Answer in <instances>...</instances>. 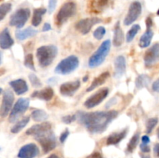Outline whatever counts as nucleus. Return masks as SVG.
Wrapping results in <instances>:
<instances>
[{
    "label": "nucleus",
    "instance_id": "obj_1",
    "mask_svg": "<svg viewBox=\"0 0 159 158\" xmlns=\"http://www.w3.org/2000/svg\"><path fill=\"white\" fill-rule=\"evenodd\" d=\"M76 116L79 123L82 124L88 131L98 134L107 129L109 124L117 117L118 112L115 110L93 112H78Z\"/></svg>",
    "mask_w": 159,
    "mask_h": 158
},
{
    "label": "nucleus",
    "instance_id": "obj_2",
    "mask_svg": "<svg viewBox=\"0 0 159 158\" xmlns=\"http://www.w3.org/2000/svg\"><path fill=\"white\" fill-rule=\"evenodd\" d=\"M57 54V46L54 45L42 46L37 50V58L42 68H45L53 63Z\"/></svg>",
    "mask_w": 159,
    "mask_h": 158
},
{
    "label": "nucleus",
    "instance_id": "obj_3",
    "mask_svg": "<svg viewBox=\"0 0 159 158\" xmlns=\"http://www.w3.org/2000/svg\"><path fill=\"white\" fill-rule=\"evenodd\" d=\"M110 47H111V41L110 40L102 42L97 50L90 57L89 60V68H94L102 64L110 53Z\"/></svg>",
    "mask_w": 159,
    "mask_h": 158
},
{
    "label": "nucleus",
    "instance_id": "obj_4",
    "mask_svg": "<svg viewBox=\"0 0 159 158\" xmlns=\"http://www.w3.org/2000/svg\"><path fill=\"white\" fill-rule=\"evenodd\" d=\"M34 138L40 144L44 153L51 152L57 146L56 136L54 133H53L52 129L42 132L40 134L34 136Z\"/></svg>",
    "mask_w": 159,
    "mask_h": 158
},
{
    "label": "nucleus",
    "instance_id": "obj_5",
    "mask_svg": "<svg viewBox=\"0 0 159 158\" xmlns=\"http://www.w3.org/2000/svg\"><path fill=\"white\" fill-rule=\"evenodd\" d=\"M79 65V60L76 56L71 55L63 59L54 69L55 73L62 75H66L73 72L78 68Z\"/></svg>",
    "mask_w": 159,
    "mask_h": 158
},
{
    "label": "nucleus",
    "instance_id": "obj_6",
    "mask_svg": "<svg viewBox=\"0 0 159 158\" xmlns=\"http://www.w3.org/2000/svg\"><path fill=\"white\" fill-rule=\"evenodd\" d=\"M76 12V4L74 2H67L61 7L56 15L55 22L57 25L61 26L66 23L68 19L75 14Z\"/></svg>",
    "mask_w": 159,
    "mask_h": 158
},
{
    "label": "nucleus",
    "instance_id": "obj_7",
    "mask_svg": "<svg viewBox=\"0 0 159 158\" xmlns=\"http://www.w3.org/2000/svg\"><path fill=\"white\" fill-rule=\"evenodd\" d=\"M30 15V11L27 8L18 9L11 15L10 20H9V25L20 29L29 20Z\"/></svg>",
    "mask_w": 159,
    "mask_h": 158
},
{
    "label": "nucleus",
    "instance_id": "obj_8",
    "mask_svg": "<svg viewBox=\"0 0 159 158\" xmlns=\"http://www.w3.org/2000/svg\"><path fill=\"white\" fill-rule=\"evenodd\" d=\"M30 100L25 98L19 99L14 105L9 117V122H14L22 114L25 112L29 108Z\"/></svg>",
    "mask_w": 159,
    "mask_h": 158
},
{
    "label": "nucleus",
    "instance_id": "obj_9",
    "mask_svg": "<svg viewBox=\"0 0 159 158\" xmlns=\"http://www.w3.org/2000/svg\"><path fill=\"white\" fill-rule=\"evenodd\" d=\"M109 94L108 88H102L96 91L95 94L90 96L88 99L85 102L84 105L87 108H92L97 106L98 105L101 103L107 97Z\"/></svg>",
    "mask_w": 159,
    "mask_h": 158
},
{
    "label": "nucleus",
    "instance_id": "obj_10",
    "mask_svg": "<svg viewBox=\"0 0 159 158\" xmlns=\"http://www.w3.org/2000/svg\"><path fill=\"white\" fill-rule=\"evenodd\" d=\"M144 64L147 68H152L159 62V43H155L147 50L144 57Z\"/></svg>",
    "mask_w": 159,
    "mask_h": 158
},
{
    "label": "nucleus",
    "instance_id": "obj_11",
    "mask_svg": "<svg viewBox=\"0 0 159 158\" xmlns=\"http://www.w3.org/2000/svg\"><path fill=\"white\" fill-rule=\"evenodd\" d=\"M102 20L97 17H91L81 20L75 24V29L83 35L89 33L92 27L98 23H101Z\"/></svg>",
    "mask_w": 159,
    "mask_h": 158
},
{
    "label": "nucleus",
    "instance_id": "obj_12",
    "mask_svg": "<svg viewBox=\"0 0 159 158\" xmlns=\"http://www.w3.org/2000/svg\"><path fill=\"white\" fill-rule=\"evenodd\" d=\"M14 95L10 90H6L2 95L1 108H0V116L2 118L7 116L9 112L12 111V106L13 104Z\"/></svg>",
    "mask_w": 159,
    "mask_h": 158
},
{
    "label": "nucleus",
    "instance_id": "obj_13",
    "mask_svg": "<svg viewBox=\"0 0 159 158\" xmlns=\"http://www.w3.org/2000/svg\"><path fill=\"white\" fill-rule=\"evenodd\" d=\"M141 10H142V7H141V4L139 2L136 1L132 2L129 7L127 16L124 19V24L126 26H129L134 21H136L141 15Z\"/></svg>",
    "mask_w": 159,
    "mask_h": 158
},
{
    "label": "nucleus",
    "instance_id": "obj_14",
    "mask_svg": "<svg viewBox=\"0 0 159 158\" xmlns=\"http://www.w3.org/2000/svg\"><path fill=\"white\" fill-rule=\"evenodd\" d=\"M39 154V149L34 143H28L20 148L17 156L19 158H35Z\"/></svg>",
    "mask_w": 159,
    "mask_h": 158
},
{
    "label": "nucleus",
    "instance_id": "obj_15",
    "mask_svg": "<svg viewBox=\"0 0 159 158\" xmlns=\"http://www.w3.org/2000/svg\"><path fill=\"white\" fill-rule=\"evenodd\" d=\"M80 81L79 80L65 82L61 85L60 93L63 96H66V97L72 96L80 88Z\"/></svg>",
    "mask_w": 159,
    "mask_h": 158
},
{
    "label": "nucleus",
    "instance_id": "obj_16",
    "mask_svg": "<svg viewBox=\"0 0 159 158\" xmlns=\"http://www.w3.org/2000/svg\"><path fill=\"white\" fill-rule=\"evenodd\" d=\"M113 0H91L89 9L91 12L100 13L108 9L113 3Z\"/></svg>",
    "mask_w": 159,
    "mask_h": 158
},
{
    "label": "nucleus",
    "instance_id": "obj_17",
    "mask_svg": "<svg viewBox=\"0 0 159 158\" xmlns=\"http://www.w3.org/2000/svg\"><path fill=\"white\" fill-rule=\"evenodd\" d=\"M114 77L116 78L122 77L126 71V60L125 57L120 55L116 57L114 61Z\"/></svg>",
    "mask_w": 159,
    "mask_h": 158
},
{
    "label": "nucleus",
    "instance_id": "obj_18",
    "mask_svg": "<svg viewBox=\"0 0 159 158\" xmlns=\"http://www.w3.org/2000/svg\"><path fill=\"white\" fill-rule=\"evenodd\" d=\"M51 129H52V125L50 122H41L40 124H36V125H33L32 127L28 129L26 132V134L28 136H35L42 132L50 130Z\"/></svg>",
    "mask_w": 159,
    "mask_h": 158
},
{
    "label": "nucleus",
    "instance_id": "obj_19",
    "mask_svg": "<svg viewBox=\"0 0 159 158\" xmlns=\"http://www.w3.org/2000/svg\"><path fill=\"white\" fill-rule=\"evenodd\" d=\"M9 85L12 87L15 93L18 95L24 94L28 91V85L26 81L23 79H16L9 82Z\"/></svg>",
    "mask_w": 159,
    "mask_h": 158
},
{
    "label": "nucleus",
    "instance_id": "obj_20",
    "mask_svg": "<svg viewBox=\"0 0 159 158\" xmlns=\"http://www.w3.org/2000/svg\"><path fill=\"white\" fill-rule=\"evenodd\" d=\"M13 44L14 40L11 37L9 29L7 28L4 29L0 34V46L2 49L6 50L10 48Z\"/></svg>",
    "mask_w": 159,
    "mask_h": 158
},
{
    "label": "nucleus",
    "instance_id": "obj_21",
    "mask_svg": "<svg viewBox=\"0 0 159 158\" xmlns=\"http://www.w3.org/2000/svg\"><path fill=\"white\" fill-rule=\"evenodd\" d=\"M53 96H54V90L51 87H48L40 91H35L31 94L32 98H36L43 101H50Z\"/></svg>",
    "mask_w": 159,
    "mask_h": 158
},
{
    "label": "nucleus",
    "instance_id": "obj_22",
    "mask_svg": "<svg viewBox=\"0 0 159 158\" xmlns=\"http://www.w3.org/2000/svg\"><path fill=\"white\" fill-rule=\"evenodd\" d=\"M127 132H128V129H125L121 130L120 132L112 133L107 138V145H117L122 139H124L126 137Z\"/></svg>",
    "mask_w": 159,
    "mask_h": 158
},
{
    "label": "nucleus",
    "instance_id": "obj_23",
    "mask_svg": "<svg viewBox=\"0 0 159 158\" xmlns=\"http://www.w3.org/2000/svg\"><path fill=\"white\" fill-rule=\"evenodd\" d=\"M110 74L108 71H106V72L102 73L100 75H99L98 77H96L94 80L93 81L91 85H89L88 88H87V91H92L94 89H96V88H98L99 86L102 85V84H104L106 82V81L110 77Z\"/></svg>",
    "mask_w": 159,
    "mask_h": 158
},
{
    "label": "nucleus",
    "instance_id": "obj_24",
    "mask_svg": "<svg viewBox=\"0 0 159 158\" xmlns=\"http://www.w3.org/2000/svg\"><path fill=\"white\" fill-rule=\"evenodd\" d=\"M37 33V31L36 30V29H33V28L31 27H28L26 28V29H23V30L18 29L17 30H16L15 35L17 40H24L30 38V37H34Z\"/></svg>",
    "mask_w": 159,
    "mask_h": 158
},
{
    "label": "nucleus",
    "instance_id": "obj_25",
    "mask_svg": "<svg viewBox=\"0 0 159 158\" xmlns=\"http://www.w3.org/2000/svg\"><path fill=\"white\" fill-rule=\"evenodd\" d=\"M124 42V34L120 27V22H117L114 28V36H113V43L115 46H120Z\"/></svg>",
    "mask_w": 159,
    "mask_h": 158
},
{
    "label": "nucleus",
    "instance_id": "obj_26",
    "mask_svg": "<svg viewBox=\"0 0 159 158\" xmlns=\"http://www.w3.org/2000/svg\"><path fill=\"white\" fill-rule=\"evenodd\" d=\"M154 33L151 29H147L144 34L141 37L139 41V46L141 48H145L150 45L151 41H152V38H153Z\"/></svg>",
    "mask_w": 159,
    "mask_h": 158
},
{
    "label": "nucleus",
    "instance_id": "obj_27",
    "mask_svg": "<svg viewBox=\"0 0 159 158\" xmlns=\"http://www.w3.org/2000/svg\"><path fill=\"white\" fill-rule=\"evenodd\" d=\"M47 12L45 8H38L34 10V15L32 19V25L34 26H37L40 24L42 21V16L44 15Z\"/></svg>",
    "mask_w": 159,
    "mask_h": 158
},
{
    "label": "nucleus",
    "instance_id": "obj_28",
    "mask_svg": "<svg viewBox=\"0 0 159 158\" xmlns=\"http://www.w3.org/2000/svg\"><path fill=\"white\" fill-rule=\"evenodd\" d=\"M31 117L35 122H43L48 119V114L41 109H36L33 111Z\"/></svg>",
    "mask_w": 159,
    "mask_h": 158
},
{
    "label": "nucleus",
    "instance_id": "obj_29",
    "mask_svg": "<svg viewBox=\"0 0 159 158\" xmlns=\"http://www.w3.org/2000/svg\"><path fill=\"white\" fill-rule=\"evenodd\" d=\"M151 81V78L147 74H141L136 79V87L138 89H141L148 86Z\"/></svg>",
    "mask_w": 159,
    "mask_h": 158
},
{
    "label": "nucleus",
    "instance_id": "obj_30",
    "mask_svg": "<svg viewBox=\"0 0 159 158\" xmlns=\"http://www.w3.org/2000/svg\"><path fill=\"white\" fill-rule=\"evenodd\" d=\"M30 122V117L29 116H26L23 119H22L21 120L17 122L13 126L11 129V132L12 133H18L26 126L28 124V122Z\"/></svg>",
    "mask_w": 159,
    "mask_h": 158
},
{
    "label": "nucleus",
    "instance_id": "obj_31",
    "mask_svg": "<svg viewBox=\"0 0 159 158\" xmlns=\"http://www.w3.org/2000/svg\"><path fill=\"white\" fill-rule=\"evenodd\" d=\"M139 139L140 132H138V133H136L133 136H132L130 142L128 143V145H127V151L128 152V153H132V152H134V150L136 149L137 146H138V143H139Z\"/></svg>",
    "mask_w": 159,
    "mask_h": 158
},
{
    "label": "nucleus",
    "instance_id": "obj_32",
    "mask_svg": "<svg viewBox=\"0 0 159 158\" xmlns=\"http://www.w3.org/2000/svg\"><path fill=\"white\" fill-rule=\"evenodd\" d=\"M140 29H141V26L138 24H135L130 28V30L127 32V43H130L132 40L134 39L135 36L138 34V33L139 32Z\"/></svg>",
    "mask_w": 159,
    "mask_h": 158
},
{
    "label": "nucleus",
    "instance_id": "obj_33",
    "mask_svg": "<svg viewBox=\"0 0 159 158\" xmlns=\"http://www.w3.org/2000/svg\"><path fill=\"white\" fill-rule=\"evenodd\" d=\"M24 65L27 68L30 69L31 71H36L35 66H34V57H33L32 54H26L24 59Z\"/></svg>",
    "mask_w": 159,
    "mask_h": 158
},
{
    "label": "nucleus",
    "instance_id": "obj_34",
    "mask_svg": "<svg viewBox=\"0 0 159 158\" xmlns=\"http://www.w3.org/2000/svg\"><path fill=\"white\" fill-rule=\"evenodd\" d=\"M12 9V5L9 2L3 3L0 6V20H2L6 14Z\"/></svg>",
    "mask_w": 159,
    "mask_h": 158
},
{
    "label": "nucleus",
    "instance_id": "obj_35",
    "mask_svg": "<svg viewBox=\"0 0 159 158\" xmlns=\"http://www.w3.org/2000/svg\"><path fill=\"white\" fill-rule=\"evenodd\" d=\"M158 118H151V119H149L147 121V123H146V133H152V130H153L154 128L155 127V125L158 124Z\"/></svg>",
    "mask_w": 159,
    "mask_h": 158
},
{
    "label": "nucleus",
    "instance_id": "obj_36",
    "mask_svg": "<svg viewBox=\"0 0 159 158\" xmlns=\"http://www.w3.org/2000/svg\"><path fill=\"white\" fill-rule=\"evenodd\" d=\"M29 79L30 81V83L34 88H40L42 86V83L40 81V79L37 77V76H36V74H30L29 75Z\"/></svg>",
    "mask_w": 159,
    "mask_h": 158
},
{
    "label": "nucleus",
    "instance_id": "obj_37",
    "mask_svg": "<svg viewBox=\"0 0 159 158\" xmlns=\"http://www.w3.org/2000/svg\"><path fill=\"white\" fill-rule=\"evenodd\" d=\"M106 34V29L103 26H99L93 33V36L97 40H102L103 38L104 35Z\"/></svg>",
    "mask_w": 159,
    "mask_h": 158
},
{
    "label": "nucleus",
    "instance_id": "obj_38",
    "mask_svg": "<svg viewBox=\"0 0 159 158\" xmlns=\"http://www.w3.org/2000/svg\"><path fill=\"white\" fill-rule=\"evenodd\" d=\"M76 118H77V116H76V115H69V116H63V117L61 118V120L64 123L70 124L71 123V122H74L76 119Z\"/></svg>",
    "mask_w": 159,
    "mask_h": 158
},
{
    "label": "nucleus",
    "instance_id": "obj_39",
    "mask_svg": "<svg viewBox=\"0 0 159 158\" xmlns=\"http://www.w3.org/2000/svg\"><path fill=\"white\" fill-rule=\"evenodd\" d=\"M57 0H49V3H48V12L50 14L52 13L54 10L55 9L56 5H57Z\"/></svg>",
    "mask_w": 159,
    "mask_h": 158
},
{
    "label": "nucleus",
    "instance_id": "obj_40",
    "mask_svg": "<svg viewBox=\"0 0 159 158\" xmlns=\"http://www.w3.org/2000/svg\"><path fill=\"white\" fill-rule=\"evenodd\" d=\"M68 136H69V131H68V129H65V131L63 132V133L61 134L60 142L61 143H64L65 142V140L67 139V138L68 137Z\"/></svg>",
    "mask_w": 159,
    "mask_h": 158
},
{
    "label": "nucleus",
    "instance_id": "obj_41",
    "mask_svg": "<svg viewBox=\"0 0 159 158\" xmlns=\"http://www.w3.org/2000/svg\"><path fill=\"white\" fill-rule=\"evenodd\" d=\"M140 149L143 153H149L150 152V147L148 144L141 143L140 145Z\"/></svg>",
    "mask_w": 159,
    "mask_h": 158
},
{
    "label": "nucleus",
    "instance_id": "obj_42",
    "mask_svg": "<svg viewBox=\"0 0 159 158\" xmlns=\"http://www.w3.org/2000/svg\"><path fill=\"white\" fill-rule=\"evenodd\" d=\"M152 89L155 92L159 93V78L153 83V85H152Z\"/></svg>",
    "mask_w": 159,
    "mask_h": 158
},
{
    "label": "nucleus",
    "instance_id": "obj_43",
    "mask_svg": "<svg viewBox=\"0 0 159 158\" xmlns=\"http://www.w3.org/2000/svg\"><path fill=\"white\" fill-rule=\"evenodd\" d=\"M141 141H142V143L148 144L149 143H150V138H149V136H147V135H144V136H143L142 138H141Z\"/></svg>",
    "mask_w": 159,
    "mask_h": 158
},
{
    "label": "nucleus",
    "instance_id": "obj_44",
    "mask_svg": "<svg viewBox=\"0 0 159 158\" xmlns=\"http://www.w3.org/2000/svg\"><path fill=\"white\" fill-rule=\"evenodd\" d=\"M152 24H153V22L151 17H148L147 20H146V25H147V29H151Z\"/></svg>",
    "mask_w": 159,
    "mask_h": 158
},
{
    "label": "nucleus",
    "instance_id": "obj_45",
    "mask_svg": "<svg viewBox=\"0 0 159 158\" xmlns=\"http://www.w3.org/2000/svg\"><path fill=\"white\" fill-rule=\"evenodd\" d=\"M51 25H50L48 23H44V25H43L42 31H43V32H47V31H49V30H51Z\"/></svg>",
    "mask_w": 159,
    "mask_h": 158
},
{
    "label": "nucleus",
    "instance_id": "obj_46",
    "mask_svg": "<svg viewBox=\"0 0 159 158\" xmlns=\"http://www.w3.org/2000/svg\"><path fill=\"white\" fill-rule=\"evenodd\" d=\"M154 153L155 156L159 157V143H156L154 147Z\"/></svg>",
    "mask_w": 159,
    "mask_h": 158
},
{
    "label": "nucleus",
    "instance_id": "obj_47",
    "mask_svg": "<svg viewBox=\"0 0 159 158\" xmlns=\"http://www.w3.org/2000/svg\"><path fill=\"white\" fill-rule=\"evenodd\" d=\"M89 158H102V155L100 154V153H99V152H96V153H93V154L89 156Z\"/></svg>",
    "mask_w": 159,
    "mask_h": 158
},
{
    "label": "nucleus",
    "instance_id": "obj_48",
    "mask_svg": "<svg viewBox=\"0 0 159 158\" xmlns=\"http://www.w3.org/2000/svg\"><path fill=\"white\" fill-rule=\"evenodd\" d=\"M47 158H60V156L57 154H51L49 156H48Z\"/></svg>",
    "mask_w": 159,
    "mask_h": 158
},
{
    "label": "nucleus",
    "instance_id": "obj_49",
    "mask_svg": "<svg viewBox=\"0 0 159 158\" xmlns=\"http://www.w3.org/2000/svg\"><path fill=\"white\" fill-rule=\"evenodd\" d=\"M141 158H150V156L148 155H144V154H141Z\"/></svg>",
    "mask_w": 159,
    "mask_h": 158
},
{
    "label": "nucleus",
    "instance_id": "obj_50",
    "mask_svg": "<svg viewBox=\"0 0 159 158\" xmlns=\"http://www.w3.org/2000/svg\"><path fill=\"white\" fill-rule=\"evenodd\" d=\"M88 80V76H85V77H84V79H83V81H86Z\"/></svg>",
    "mask_w": 159,
    "mask_h": 158
},
{
    "label": "nucleus",
    "instance_id": "obj_51",
    "mask_svg": "<svg viewBox=\"0 0 159 158\" xmlns=\"http://www.w3.org/2000/svg\"><path fill=\"white\" fill-rule=\"evenodd\" d=\"M157 136H158V138L159 139V127L158 129H157Z\"/></svg>",
    "mask_w": 159,
    "mask_h": 158
},
{
    "label": "nucleus",
    "instance_id": "obj_52",
    "mask_svg": "<svg viewBox=\"0 0 159 158\" xmlns=\"http://www.w3.org/2000/svg\"><path fill=\"white\" fill-rule=\"evenodd\" d=\"M157 15H159V9L158 10V12H157Z\"/></svg>",
    "mask_w": 159,
    "mask_h": 158
}]
</instances>
